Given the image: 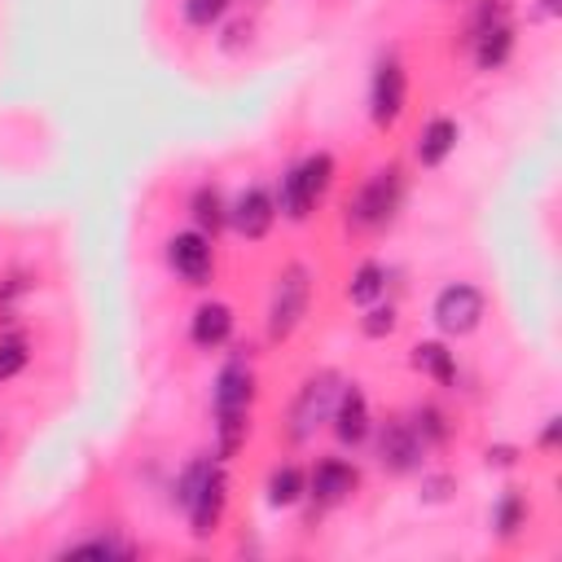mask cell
Wrapping results in <instances>:
<instances>
[{
  "label": "cell",
  "instance_id": "1",
  "mask_svg": "<svg viewBox=\"0 0 562 562\" xmlns=\"http://www.w3.org/2000/svg\"><path fill=\"white\" fill-rule=\"evenodd\" d=\"M334 171H338L334 154H325V149H316L303 162H294L277 184V215H285L290 224H307L312 211L325 202V193L334 184Z\"/></svg>",
  "mask_w": 562,
  "mask_h": 562
},
{
  "label": "cell",
  "instance_id": "2",
  "mask_svg": "<svg viewBox=\"0 0 562 562\" xmlns=\"http://www.w3.org/2000/svg\"><path fill=\"white\" fill-rule=\"evenodd\" d=\"M404 206V171L400 162H386V167H373L360 189L347 198V228L356 233H373V228H386Z\"/></svg>",
  "mask_w": 562,
  "mask_h": 562
},
{
  "label": "cell",
  "instance_id": "3",
  "mask_svg": "<svg viewBox=\"0 0 562 562\" xmlns=\"http://www.w3.org/2000/svg\"><path fill=\"white\" fill-rule=\"evenodd\" d=\"M307 307H312V268L294 259V263H285V268L277 272L272 294H268V312H263V334H268V342H285V338L303 325Z\"/></svg>",
  "mask_w": 562,
  "mask_h": 562
},
{
  "label": "cell",
  "instance_id": "4",
  "mask_svg": "<svg viewBox=\"0 0 562 562\" xmlns=\"http://www.w3.org/2000/svg\"><path fill=\"white\" fill-rule=\"evenodd\" d=\"M338 391H342V378H338L334 369H316V373H307V378L299 382L294 400H290V413H285V435H290L294 443H307V439H312V435H316V430L329 422Z\"/></svg>",
  "mask_w": 562,
  "mask_h": 562
},
{
  "label": "cell",
  "instance_id": "5",
  "mask_svg": "<svg viewBox=\"0 0 562 562\" xmlns=\"http://www.w3.org/2000/svg\"><path fill=\"white\" fill-rule=\"evenodd\" d=\"M483 316H487V294L474 281H448L430 303V321L443 338H470L483 325Z\"/></svg>",
  "mask_w": 562,
  "mask_h": 562
},
{
  "label": "cell",
  "instance_id": "6",
  "mask_svg": "<svg viewBox=\"0 0 562 562\" xmlns=\"http://www.w3.org/2000/svg\"><path fill=\"white\" fill-rule=\"evenodd\" d=\"M180 509H184L189 531H193L198 540H211V536L220 531L224 509H228V470H224V461H220V457L211 461V470L202 474V483L189 492V501H184Z\"/></svg>",
  "mask_w": 562,
  "mask_h": 562
},
{
  "label": "cell",
  "instance_id": "7",
  "mask_svg": "<svg viewBox=\"0 0 562 562\" xmlns=\"http://www.w3.org/2000/svg\"><path fill=\"white\" fill-rule=\"evenodd\" d=\"M408 105V70L400 57H382L373 66V79H369V119L373 127H395L400 114Z\"/></svg>",
  "mask_w": 562,
  "mask_h": 562
},
{
  "label": "cell",
  "instance_id": "8",
  "mask_svg": "<svg viewBox=\"0 0 562 562\" xmlns=\"http://www.w3.org/2000/svg\"><path fill=\"white\" fill-rule=\"evenodd\" d=\"M369 439H373V457H378V465H382L386 474H413V470H422L426 448H422V439L413 435V426H408L404 417L373 422Z\"/></svg>",
  "mask_w": 562,
  "mask_h": 562
},
{
  "label": "cell",
  "instance_id": "9",
  "mask_svg": "<svg viewBox=\"0 0 562 562\" xmlns=\"http://www.w3.org/2000/svg\"><path fill=\"white\" fill-rule=\"evenodd\" d=\"M162 255H167V268H171L184 285H206V281L215 277V246H211V237L198 233V228L171 233L167 246H162Z\"/></svg>",
  "mask_w": 562,
  "mask_h": 562
},
{
  "label": "cell",
  "instance_id": "10",
  "mask_svg": "<svg viewBox=\"0 0 562 562\" xmlns=\"http://www.w3.org/2000/svg\"><path fill=\"white\" fill-rule=\"evenodd\" d=\"M329 430L342 448H360L369 443V430H373V408H369V395L364 386L356 382H342L338 400H334V413H329Z\"/></svg>",
  "mask_w": 562,
  "mask_h": 562
},
{
  "label": "cell",
  "instance_id": "11",
  "mask_svg": "<svg viewBox=\"0 0 562 562\" xmlns=\"http://www.w3.org/2000/svg\"><path fill=\"white\" fill-rule=\"evenodd\" d=\"M360 487V470L342 457H321L312 470H307V496L316 501V514L321 509H334L342 501H351Z\"/></svg>",
  "mask_w": 562,
  "mask_h": 562
},
{
  "label": "cell",
  "instance_id": "12",
  "mask_svg": "<svg viewBox=\"0 0 562 562\" xmlns=\"http://www.w3.org/2000/svg\"><path fill=\"white\" fill-rule=\"evenodd\" d=\"M277 224V198L263 189V184H250L241 189L233 202H228V228L246 241H263Z\"/></svg>",
  "mask_w": 562,
  "mask_h": 562
},
{
  "label": "cell",
  "instance_id": "13",
  "mask_svg": "<svg viewBox=\"0 0 562 562\" xmlns=\"http://www.w3.org/2000/svg\"><path fill=\"white\" fill-rule=\"evenodd\" d=\"M250 404H255V369H250V360L233 356V360L215 373L211 413H250Z\"/></svg>",
  "mask_w": 562,
  "mask_h": 562
},
{
  "label": "cell",
  "instance_id": "14",
  "mask_svg": "<svg viewBox=\"0 0 562 562\" xmlns=\"http://www.w3.org/2000/svg\"><path fill=\"white\" fill-rule=\"evenodd\" d=\"M233 325H237L233 307L220 303V299H206V303H198L193 316H189V342H193L198 351H220V347L233 338Z\"/></svg>",
  "mask_w": 562,
  "mask_h": 562
},
{
  "label": "cell",
  "instance_id": "15",
  "mask_svg": "<svg viewBox=\"0 0 562 562\" xmlns=\"http://www.w3.org/2000/svg\"><path fill=\"white\" fill-rule=\"evenodd\" d=\"M470 53H474V66H479L483 75L505 70L509 57H514V22L501 18V22H487V26L470 31Z\"/></svg>",
  "mask_w": 562,
  "mask_h": 562
},
{
  "label": "cell",
  "instance_id": "16",
  "mask_svg": "<svg viewBox=\"0 0 562 562\" xmlns=\"http://www.w3.org/2000/svg\"><path fill=\"white\" fill-rule=\"evenodd\" d=\"M457 140H461L457 119L435 114V119H426V123H422V132H417V140H413V158H417L422 167H443V162L452 158Z\"/></svg>",
  "mask_w": 562,
  "mask_h": 562
},
{
  "label": "cell",
  "instance_id": "17",
  "mask_svg": "<svg viewBox=\"0 0 562 562\" xmlns=\"http://www.w3.org/2000/svg\"><path fill=\"white\" fill-rule=\"evenodd\" d=\"M408 364H413L422 378H430L435 386H443V391H457V382H461L457 351H448V342H413Z\"/></svg>",
  "mask_w": 562,
  "mask_h": 562
},
{
  "label": "cell",
  "instance_id": "18",
  "mask_svg": "<svg viewBox=\"0 0 562 562\" xmlns=\"http://www.w3.org/2000/svg\"><path fill=\"white\" fill-rule=\"evenodd\" d=\"M189 215H193V228L206 233V237H215L220 228H228V202H224L220 184H211V180L198 184L189 193Z\"/></svg>",
  "mask_w": 562,
  "mask_h": 562
},
{
  "label": "cell",
  "instance_id": "19",
  "mask_svg": "<svg viewBox=\"0 0 562 562\" xmlns=\"http://www.w3.org/2000/svg\"><path fill=\"white\" fill-rule=\"evenodd\" d=\"M527 496L518 492V487H505L501 496H496V505H492V531H496V540L501 544H514L518 536H522V527H527Z\"/></svg>",
  "mask_w": 562,
  "mask_h": 562
},
{
  "label": "cell",
  "instance_id": "20",
  "mask_svg": "<svg viewBox=\"0 0 562 562\" xmlns=\"http://www.w3.org/2000/svg\"><path fill=\"white\" fill-rule=\"evenodd\" d=\"M263 492H268V505H272V509H290V505H299V501L307 496V474H303L294 461H281V465L268 470Z\"/></svg>",
  "mask_w": 562,
  "mask_h": 562
},
{
  "label": "cell",
  "instance_id": "21",
  "mask_svg": "<svg viewBox=\"0 0 562 562\" xmlns=\"http://www.w3.org/2000/svg\"><path fill=\"white\" fill-rule=\"evenodd\" d=\"M382 294H386V263L360 259V263L351 268V277H347V299L360 303V307H369V303H378Z\"/></svg>",
  "mask_w": 562,
  "mask_h": 562
},
{
  "label": "cell",
  "instance_id": "22",
  "mask_svg": "<svg viewBox=\"0 0 562 562\" xmlns=\"http://www.w3.org/2000/svg\"><path fill=\"white\" fill-rule=\"evenodd\" d=\"M408 426H413V435L422 439V448L430 452V448H439V443H448V435H452V422H448V413L439 408V404H417L408 417H404Z\"/></svg>",
  "mask_w": 562,
  "mask_h": 562
},
{
  "label": "cell",
  "instance_id": "23",
  "mask_svg": "<svg viewBox=\"0 0 562 562\" xmlns=\"http://www.w3.org/2000/svg\"><path fill=\"white\" fill-rule=\"evenodd\" d=\"M61 558L70 553V558H132L136 553V544L132 540H123L119 531H97V536H83V540H70V544H61L57 549Z\"/></svg>",
  "mask_w": 562,
  "mask_h": 562
},
{
  "label": "cell",
  "instance_id": "24",
  "mask_svg": "<svg viewBox=\"0 0 562 562\" xmlns=\"http://www.w3.org/2000/svg\"><path fill=\"white\" fill-rule=\"evenodd\" d=\"M250 435V413H215V457L233 461L246 448Z\"/></svg>",
  "mask_w": 562,
  "mask_h": 562
},
{
  "label": "cell",
  "instance_id": "25",
  "mask_svg": "<svg viewBox=\"0 0 562 562\" xmlns=\"http://www.w3.org/2000/svg\"><path fill=\"white\" fill-rule=\"evenodd\" d=\"M26 364H31L26 334H0V386H9Z\"/></svg>",
  "mask_w": 562,
  "mask_h": 562
},
{
  "label": "cell",
  "instance_id": "26",
  "mask_svg": "<svg viewBox=\"0 0 562 562\" xmlns=\"http://www.w3.org/2000/svg\"><path fill=\"white\" fill-rule=\"evenodd\" d=\"M395 325H400V312H395V303H382V299H378V303H369V307H364V316H360V334H364V338H373V342H378V338H391V334H395Z\"/></svg>",
  "mask_w": 562,
  "mask_h": 562
},
{
  "label": "cell",
  "instance_id": "27",
  "mask_svg": "<svg viewBox=\"0 0 562 562\" xmlns=\"http://www.w3.org/2000/svg\"><path fill=\"white\" fill-rule=\"evenodd\" d=\"M228 9H233V0H184V4H180L184 22H189L193 31H211V26H220Z\"/></svg>",
  "mask_w": 562,
  "mask_h": 562
},
{
  "label": "cell",
  "instance_id": "28",
  "mask_svg": "<svg viewBox=\"0 0 562 562\" xmlns=\"http://www.w3.org/2000/svg\"><path fill=\"white\" fill-rule=\"evenodd\" d=\"M452 487H457V479H452L448 470H435V474H422V501H430V505H439V501H448V496H452Z\"/></svg>",
  "mask_w": 562,
  "mask_h": 562
},
{
  "label": "cell",
  "instance_id": "29",
  "mask_svg": "<svg viewBox=\"0 0 562 562\" xmlns=\"http://www.w3.org/2000/svg\"><path fill=\"white\" fill-rule=\"evenodd\" d=\"M26 290H31V281H26V277H9V281L0 285V312H9Z\"/></svg>",
  "mask_w": 562,
  "mask_h": 562
},
{
  "label": "cell",
  "instance_id": "30",
  "mask_svg": "<svg viewBox=\"0 0 562 562\" xmlns=\"http://www.w3.org/2000/svg\"><path fill=\"white\" fill-rule=\"evenodd\" d=\"M487 465H496V470L518 465V448H514V443H492V448H487Z\"/></svg>",
  "mask_w": 562,
  "mask_h": 562
},
{
  "label": "cell",
  "instance_id": "31",
  "mask_svg": "<svg viewBox=\"0 0 562 562\" xmlns=\"http://www.w3.org/2000/svg\"><path fill=\"white\" fill-rule=\"evenodd\" d=\"M558 430H562V417H549V422H544V430H540V439H536V443H540V448H544V452H553V448H558Z\"/></svg>",
  "mask_w": 562,
  "mask_h": 562
},
{
  "label": "cell",
  "instance_id": "32",
  "mask_svg": "<svg viewBox=\"0 0 562 562\" xmlns=\"http://www.w3.org/2000/svg\"><path fill=\"white\" fill-rule=\"evenodd\" d=\"M536 18H558V0H540V13Z\"/></svg>",
  "mask_w": 562,
  "mask_h": 562
}]
</instances>
